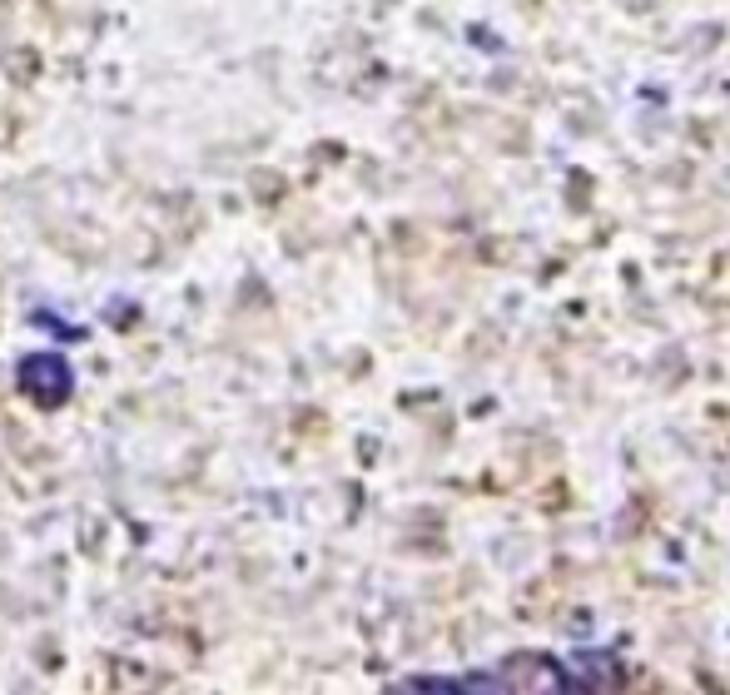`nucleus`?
Masks as SVG:
<instances>
[{
  "label": "nucleus",
  "mask_w": 730,
  "mask_h": 695,
  "mask_svg": "<svg viewBox=\"0 0 730 695\" xmlns=\"http://www.w3.org/2000/svg\"><path fill=\"white\" fill-rule=\"evenodd\" d=\"M20 393H30L35 403L55 408V403H65L75 393V373H70V363L60 353H30L20 363Z\"/></svg>",
  "instance_id": "f257e3e1"
}]
</instances>
